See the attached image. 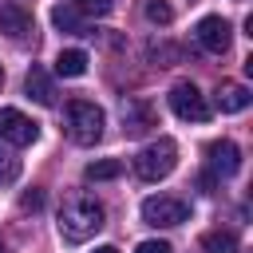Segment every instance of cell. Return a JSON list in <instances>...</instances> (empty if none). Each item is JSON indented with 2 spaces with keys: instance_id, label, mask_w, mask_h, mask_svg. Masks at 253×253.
<instances>
[{
  "instance_id": "obj_1",
  "label": "cell",
  "mask_w": 253,
  "mask_h": 253,
  "mask_svg": "<svg viewBox=\"0 0 253 253\" xmlns=\"http://www.w3.org/2000/svg\"><path fill=\"white\" fill-rule=\"evenodd\" d=\"M103 221H107L103 202H95V198H71V202H63L55 225H59V237H63V241L79 245V241L95 237V233L103 229Z\"/></svg>"
},
{
  "instance_id": "obj_2",
  "label": "cell",
  "mask_w": 253,
  "mask_h": 253,
  "mask_svg": "<svg viewBox=\"0 0 253 253\" xmlns=\"http://www.w3.org/2000/svg\"><path fill=\"white\" fill-rule=\"evenodd\" d=\"M103 126H107V115L91 99H71L63 107V134L75 146H95L103 138Z\"/></svg>"
},
{
  "instance_id": "obj_3",
  "label": "cell",
  "mask_w": 253,
  "mask_h": 253,
  "mask_svg": "<svg viewBox=\"0 0 253 253\" xmlns=\"http://www.w3.org/2000/svg\"><path fill=\"white\" fill-rule=\"evenodd\" d=\"M134 174L142 178V182H162V178H170L174 174V166H178V142L174 138H154V142H146L138 154H134Z\"/></svg>"
},
{
  "instance_id": "obj_4",
  "label": "cell",
  "mask_w": 253,
  "mask_h": 253,
  "mask_svg": "<svg viewBox=\"0 0 253 253\" xmlns=\"http://www.w3.org/2000/svg\"><path fill=\"white\" fill-rule=\"evenodd\" d=\"M142 221L154 225V229L182 225V221H190V202H182L174 194H154V198L142 202Z\"/></svg>"
},
{
  "instance_id": "obj_5",
  "label": "cell",
  "mask_w": 253,
  "mask_h": 253,
  "mask_svg": "<svg viewBox=\"0 0 253 253\" xmlns=\"http://www.w3.org/2000/svg\"><path fill=\"white\" fill-rule=\"evenodd\" d=\"M166 99H170V111H174L178 119H186V123H206V119L213 115L210 103H206V95H202L198 83H190V79H178Z\"/></svg>"
},
{
  "instance_id": "obj_6",
  "label": "cell",
  "mask_w": 253,
  "mask_h": 253,
  "mask_svg": "<svg viewBox=\"0 0 253 253\" xmlns=\"http://www.w3.org/2000/svg\"><path fill=\"white\" fill-rule=\"evenodd\" d=\"M40 138V123H32L24 111L16 107H0V142L8 146H28Z\"/></svg>"
},
{
  "instance_id": "obj_7",
  "label": "cell",
  "mask_w": 253,
  "mask_h": 253,
  "mask_svg": "<svg viewBox=\"0 0 253 253\" xmlns=\"http://www.w3.org/2000/svg\"><path fill=\"white\" fill-rule=\"evenodd\" d=\"M194 40H198L206 51L225 55L229 43H233V28H229V20H221V16H202L198 28H194Z\"/></svg>"
},
{
  "instance_id": "obj_8",
  "label": "cell",
  "mask_w": 253,
  "mask_h": 253,
  "mask_svg": "<svg viewBox=\"0 0 253 253\" xmlns=\"http://www.w3.org/2000/svg\"><path fill=\"white\" fill-rule=\"evenodd\" d=\"M210 174L213 178H233L237 170H241V150H237V142L233 138H217V142H210Z\"/></svg>"
},
{
  "instance_id": "obj_9",
  "label": "cell",
  "mask_w": 253,
  "mask_h": 253,
  "mask_svg": "<svg viewBox=\"0 0 253 253\" xmlns=\"http://www.w3.org/2000/svg\"><path fill=\"white\" fill-rule=\"evenodd\" d=\"M32 32H36V24H32V12L24 4H0V36L28 40Z\"/></svg>"
},
{
  "instance_id": "obj_10",
  "label": "cell",
  "mask_w": 253,
  "mask_h": 253,
  "mask_svg": "<svg viewBox=\"0 0 253 253\" xmlns=\"http://www.w3.org/2000/svg\"><path fill=\"white\" fill-rule=\"evenodd\" d=\"M24 91H28V99H36L40 107H55V87H51V75L43 71V67H28V75H24Z\"/></svg>"
},
{
  "instance_id": "obj_11",
  "label": "cell",
  "mask_w": 253,
  "mask_h": 253,
  "mask_svg": "<svg viewBox=\"0 0 253 253\" xmlns=\"http://www.w3.org/2000/svg\"><path fill=\"white\" fill-rule=\"evenodd\" d=\"M55 75H63V79L87 75V51H83V47H63V51L55 55Z\"/></svg>"
},
{
  "instance_id": "obj_12",
  "label": "cell",
  "mask_w": 253,
  "mask_h": 253,
  "mask_svg": "<svg viewBox=\"0 0 253 253\" xmlns=\"http://www.w3.org/2000/svg\"><path fill=\"white\" fill-rule=\"evenodd\" d=\"M249 103H253L249 87H241V83H221V91H217V107H221V115H237V111H245Z\"/></svg>"
},
{
  "instance_id": "obj_13",
  "label": "cell",
  "mask_w": 253,
  "mask_h": 253,
  "mask_svg": "<svg viewBox=\"0 0 253 253\" xmlns=\"http://www.w3.org/2000/svg\"><path fill=\"white\" fill-rule=\"evenodd\" d=\"M51 24H55L59 32H71V36H87V24H83V16H79L71 4H55V8H51Z\"/></svg>"
},
{
  "instance_id": "obj_14",
  "label": "cell",
  "mask_w": 253,
  "mask_h": 253,
  "mask_svg": "<svg viewBox=\"0 0 253 253\" xmlns=\"http://www.w3.org/2000/svg\"><path fill=\"white\" fill-rule=\"evenodd\" d=\"M123 123H126V126H123L126 134H142V130L154 126V111H150L146 103H130V107L123 111Z\"/></svg>"
},
{
  "instance_id": "obj_15",
  "label": "cell",
  "mask_w": 253,
  "mask_h": 253,
  "mask_svg": "<svg viewBox=\"0 0 253 253\" xmlns=\"http://www.w3.org/2000/svg\"><path fill=\"white\" fill-rule=\"evenodd\" d=\"M202 253H237V237L229 229H210L202 233Z\"/></svg>"
},
{
  "instance_id": "obj_16",
  "label": "cell",
  "mask_w": 253,
  "mask_h": 253,
  "mask_svg": "<svg viewBox=\"0 0 253 253\" xmlns=\"http://www.w3.org/2000/svg\"><path fill=\"white\" fill-rule=\"evenodd\" d=\"M119 174H123V162H119V158H99V162H91V166L83 170L87 182H111V178H119Z\"/></svg>"
},
{
  "instance_id": "obj_17",
  "label": "cell",
  "mask_w": 253,
  "mask_h": 253,
  "mask_svg": "<svg viewBox=\"0 0 253 253\" xmlns=\"http://www.w3.org/2000/svg\"><path fill=\"white\" fill-rule=\"evenodd\" d=\"M142 12H146L150 24H170V20H174V8H170L166 0H142Z\"/></svg>"
},
{
  "instance_id": "obj_18",
  "label": "cell",
  "mask_w": 253,
  "mask_h": 253,
  "mask_svg": "<svg viewBox=\"0 0 253 253\" xmlns=\"http://www.w3.org/2000/svg\"><path fill=\"white\" fill-rule=\"evenodd\" d=\"M20 178V158L16 154H0V186H12Z\"/></svg>"
},
{
  "instance_id": "obj_19",
  "label": "cell",
  "mask_w": 253,
  "mask_h": 253,
  "mask_svg": "<svg viewBox=\"0 0 253 253\" xmlns=\"http://www.w3.org/2000/svg\"><path fill=\"white\" fill-rule=\"evenodd\" d=\"M75 12H87V16H107L111 12V0H71Z\"/></svg>"
},
{
  "instance_id": "obj_20",
  "label": "cell",
  "mask_w": 253,
  "mask_h": 253,
  "mask_svg": "<svg viewBox=\"0 0 253 253\" xmlns=\"http://www.w3.org/2000/svg\"><path fill=\"white\" fill-rule=\"evenodd\" d=\"M150 59H174V63H178V59H182V51H178V47H170V43H162V47H158V43H150Z\"/></svg>"
},
{
  "instance_id": "obj_21",
  "label": "cell",
  "mask_w": 253,
  "mask_h": 253,
  "mask_svg": "<svg viewBox=\"0 0 253 253\" xmlns=\"http://www.w3.org/2000/svg\"><path fill=\"white\" fill-rule=\"evenodd\" d=\"M134 253H174V249H170V241H158L154 237V241H138Z\"/></svg>"
},
{
  "instance_id": "obj_22",
  "label": "cell",
  "mask_w": 253,
  "mask_h": 253,
  "mask_svg": "<svg viewBox=\"0 0 253 253\" xmlns=\"http://www.w3.org/2000/svg\"><path fill=\"white\" fill-rule=\"evenodd\" d=\"M40 206H43V190H36V186H32V190L20 198V210H40Z\"/></svg>"
},
{
  "instance_id": "obj_23",
  "label": "cell",
  "mask_w": 253,
  "mask_h": 253,
  "mask_svg": "<svg viewBox=\"0 0 253 253\" xmlns=\"http://www.w3.org/2000/svg\"><path fill=\"white\" fill-rule=\"evenodd\" d=\"M95 253H119V249H115V245H99Z\"/></svg>"
},
{
  "instance_id": "obj_24",
  "label": "cell",
  "mask_w": 253,
  "mask_h": 253,
  "mask_svg": "<svg viewBox=\"0 0 253 253\" xmlns=\"http://www.w3.org/2000/svg\"><path fill=\"white\" fill-rule=\"evenodd\" d=\"M0 83H4V67H0Z\"/></svg>"
},
{
  "instance_id": "obj_25",
  "label": "cell",
  "mask_w": 253,
  "mask_h": 253,
  "mask_svg": "<svg viewBox=\"0 0 253 253\" xmlns=\"http://www.w3.org/2000/svg\"><path fill=\"white\" fill-rule=\"evenodd\" d=\"M0 253H4V241H0Z\"/></svg>"
}]
</instances>
